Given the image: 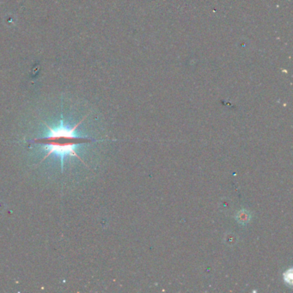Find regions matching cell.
I'll return each instance as SVG.
<instances>
[{
    "label": "cell",
    "mask_w": 293,
    "mask_h": 293,
    "mask_svg": "<svg viewBox=\"0 0 293 293\" xmlns=\"http://www.w3.org/2000/svg\"><path fill=\"white\" fill-rule=\"evenodd\" d=\"M84 120V118L73 128L67 127L63 122H60V124L57 128H52L46 123H44L47 128V134H46V136L41 139L34 140V143L43 145L44 150L47 151L46 156H44L41 162L53 154L60 158L62 171L64 169V162L66 156L77 157L82 162H84L76 149L82 144L90 143L92 141L91 139L82 137L80 135L76 134L77 128Z\"/></svg>",
    "instance_id": "1"
}]
</instances>
